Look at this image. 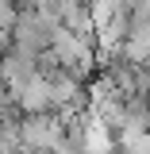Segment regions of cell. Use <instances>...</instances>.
Masks as SVG:
<instances>
[{"label": "cell", "instance_id": "6da1fadb", "mask_svg": "<svg viewBox=\"0 0 150 154\" xmlns=\"http://www.w3.org/2000/svg\"><path fill=\"white\" fill-rule=\"evenodd\" d=\"M46 54L54 58V66H62L66 73H73L77 81H89L93 69H96V38L81 35V31L66 27V23H58Z\"/></svg>", "mask_w": 150, "mask_h": 154}, {"label": "cell", "instance_id": "7a4b0ae2", "mask_svg": "<svg viewBox=\"0 0 150 154\" xmlns=\"http://www.w3.org/2000/svg\"><path fill=\"white\" fill-rule=\"evenodd\" d=\"M54 27H58V19H50L35 4L31 8H16V16H12V42L31 50V54H42L50 46V38H54Z\"/></svg>", "mask_w": 150, "mask_h": 154}, {"label": "cell", "instance_id": "3957f363", "mask_svg": "<svg viewBox=\"0 0 150 154\" xmlns=\"http://www.w3.org/2000/svg\"><path fill=\"white\" fill-rule=\"evenodd\" d=\"M62 135H66L62 112H27L23 119H19V146H27V150L50 154Z\"/></svg>", "mask_w": 150, "mask_h": 154}, {"label": "cell", "instance_id": "277c9868", "mask_svg": "<svg viewBox=\"0 0 150 154\" xmlns=\"http://www.w3.org/2000/svg\"><path fill=\"white\" fill-rule=\"evenodd\" d=\"M42 73V62H38V54H31V50H23V46H16V42H4L0 46V81L16 93V89H23L31 77Z\"/></svg>", "mask_w": 150, "mask_h": 154}, {"label": "cell", "instance_id": "5b68a950", "mask_svg": "<svg viewBox=\"0 0 150 154\" xmlns=\"http://www.w3.org/2000/svg\"><path fill=\"white\" fill-rule=\"evenodd\" d=\"M16 108H19V116H27V112H54L50 108V89H46V77L38 73V77H31L23 89H16Z\"/></svg>", "mask_w": 150, "mask_h": 154}]
</instances>
